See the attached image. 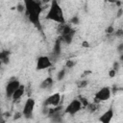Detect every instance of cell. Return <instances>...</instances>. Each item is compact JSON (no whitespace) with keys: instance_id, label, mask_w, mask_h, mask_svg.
Wrapping results in <instances>:
<instances>
[{"instance_id":"4","label":"cell","mask_w":123,"mask_h":123,"mask_svg":"<svg viewBox=\"0 0 123 123\" xmlns=\"http://www.w3.org/2000/svg\"><path fill=\"white\" fill-rule=\"evenodd\" d=\"M111 96V90L110 86H103L101 87L95 94H94V102L100 104L102 102H106L110 100Z\"/></svg>"},{"instance_id":"12","label":"cell","mask_w":123,"mask_h":123,"mask_svg":"<svg viewBox=\"0 0 123 123\" xmlns=\"http://www.w3.org/2000/svg\"><path fill=\"white\" fill-rule=\"evenodd\" d=\"M76 64V62L73 61V60H67L66 62H65V67L67 68H73Z\"/></svg>"},{"instance_id":"11","label":"cell","mask_w":123,"mask_h":123,"mask_svg":"<svg viewBox=\"0 0 123 123\" xmlns=\"http://www.w3.org/2000/svg\"><path fill=\"white\" fill-rule=\"evenodd\" d=\"M53 83H54V81H53V79L51 78V77H47L46 79H44L41 83H40V88H43V89H46V88H49V87H51L52 86V85H53Z\"/></svg>"},{"instance_id":"8","label":"cell","mask_w":123,"mask_h":123,"mask_svg":"<svg viewBox=\"0 0 123 123\" xmlns=\"http://www.w3.org/2000/svg\"><path fill=\"white\" fill-rule=\"evenodd\" d=\"M62 101V96L60 92H55L49 95L45 99V106L47 107H58L60 106V103Z\"/></svg>"},{"instance_id":"15","label":"cell","mask_w":123,"mask_h":123,"mask_svg":"<svg viewBox=\"0 0 123 123\" xmlns=\"http://www.w3.org/2000/svg\"><path fill=\"white\" fill-rule=\"evenodd\" d=\"M113 31H114V29H113L112 26H109V27L107 28V33H108V34H111V33H113Z\"/></svg>"},{"instance_id":"1","label":"cell","mask_w":123,"mask_h":123,"mask_svg":"<svg viewBox=\"0 0 123 123\" xmlns=\"http://www.w3.org/2000/svg\"><path fill=\"white\" fill-rule=\"evenodd\" d=\"M25 13L28 20L37 27H40V14L42 12V5L37 0H23Z\"/></svg>"},{"instance_id":"16","label":"cell","mask_w":123,"mask_h":123,"mask_svg":"<svg viewBox=\"0 0 123 123\" xmlns=\"http://www.w3.org/2000/svg\"><path fill=\"white\" fill-rule=\"evenodd\" d=\"M64 76V70H62V71H61L60 73H59V75H58V78L59 79H61V78H62Z\"/></svg>"},{"instance_id":"7","label":"cell","mask_w":123,"mask_h":123,"mask_svg":"<svg viewBox=\"0 0 123 123\" xmlns=\"http://www.w3.org/2000/svg\"><path fill=\"white\" fill-rule=\"evenodd\" d=\"M21 86L20 82L17 80V79H12L11 81L8 82V84L6 85V87H5V92H6V95L8 98H11L12 93Z\"/></svg>"},{"instance_id":"3","label":"cell","mask_w":123,"mask_h":123,"mask_svg":"<svg viewBox=\"0 0 123 123\" xmlns=\"http://www.w3.org/2000/svg\"><path fill=\"white\" fill-rule=\"evenodd\" d=\"M83 107L84 106H83V104H82L80 99H78V98L73 99L64 108V113L65 114H69V115H75L76 113H78L83 109Z\"/></svg>"},{"instance_id":"13","label":"cell","mask_w":123,"mask_h":123,"mask_svg":"<svg viewBox=\"0 0 123 123\" xmlns=\"http://www.w3.org/2000/svg\"><path fill=\"white\" fill-rule=\"evenodd\" d=\"M115 74H116V69H115V68H111V69L109 71V76H110L111 78L114 77Z\"/></svg>"},{"instance_id":"9","label":"cell","mask_w":123,"mask_h":123,"mask_svg":"<svg viewBox=\"0 0 123 123\" xmlns=\"http://www.w3.org/2000/svg\"><path fill=\"white\" fill-rule=\"evenodd\" d=\"M114 116V111H113V109L111 107H110L107 111H105L101 116L99 117V121L102 122V123H110L112 118Z\"/></svg>"},{"instance_id":"14","label":"cell","mask_w":123,"mask_h":123,"mask_svg":"<svg viewBox=\"0 0 123 123\" xmlns=\"http://www.w3.org/2000/svg\"><path fill=\"white\" fill-rule=\"evenodd\" d=\"M87 86V81H82L78 86H79V87H85V86Z\"/></svg>"},{"instance_id":"5","label":"cell","mask_w":123,"mask_h":123,"mask_svg":"<svg viewBox=\"0 0 123 123\" xmlns=\"http://www.w3.org/2000/svg\"><path fill=\"white\" fill-rule=\"evenodd\" d=\"M35 107H36V100L34 98H28L25 101V103L23 105V108H22V111H21L22 116L31 117L34 113Z\"/></svg>"},{"instance_id":"17","label":"cell","mask_w":123,"mask_h":123,"mask_svg":"<svg viewBox=\"0 0 123 123\" xmlns=\"http://www.w3.org/2000/svg\"><path fill=\"white\" fill-rule=\"evenodd\" d=\"M120 59L123 61V53H122V55H121V57H120Z\"/></svg>"},{"instance_id":"18","label":"cell","mask_w":123,"mask_h":123,"mask_svg":"<svg viewBox=\"0 0 123 123\" xmlns=\"http://www.w3.org/2000/svg\"><path fill=\"white\" fill-rule=\"evenodd\" d=\"M121 90H122V91H123V87H122V88H121Z\"/></svg>"},{"instance_id":"6","label":"cell","mask_w":123,"mask_h":123,"mask_svg":"<svg viewBox=\"0 0 123 123\" xmlns=\"http://www.w3.org/2000/svg\"><path fill=\"white\" fill-rule=\"evenodd\" d=\"M52 66V61L48 56H39L36 62V69L37 70H45Z\"/></svg>"},{"instance_id":"2","label":"cell","mask_w":123,"mask_h":123,"mask_svg":"<svg viewBox=\"0 0 123 123\" xmlns=\"http://www.w3.org/2000/svg\"><path fill=\"white\" fill-rule=\"evenodd\" d=\"M45 18L47 20H50V21H53V22H56L59 24L66 23L63 10L61 7L58 0H51L50 1L48 11L45 14Z\"/></svg>"},{"instance_id":"10","label":"cell","mask_w":123,"mask_h":123,"mask_svg":"<svg viewBox=\"0 0 123 123\" xmlns=\"http://www.w3.org/2000/svg\"><path fill=\"white\" fill-rule=\"evenodd\" d=\"M24 93H25V86H23V85H21L13 93H12V97H11V99L13 101V102H16V101H19L22 97H23V95H24Z\"/></svg>"}]
</instances>
